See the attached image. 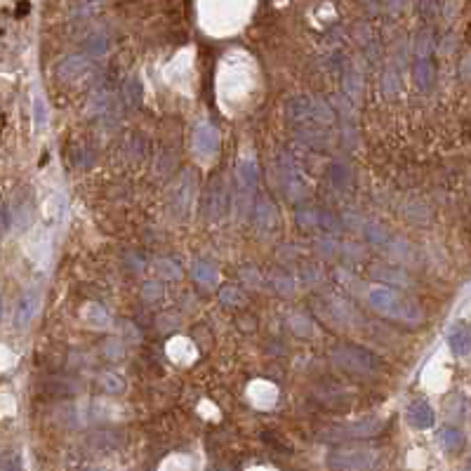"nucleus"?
<instances>
[{
	"mask_svg": "<svg viewBox=\"0 0 471 471\" xmlns=\"http://www.w3.org/2000/svg\"><path fill=\"white\" fill-rule=\"evenodd\" d=\"M368 304L380 316L391 318V321H398V323L415 325L424 318L422 309L417 307V302H413L408 295L398 293L394 288H387V285H375V288H370Z\"/></svg>",
	"mask_w": 471,
	"mask_h": 471,
	"instance_id": "f257e3e1",
	"label": "nucleus"
},
{
	"mask_svg": "<svg viewBox=\"0 0 471 471\" xmlns=\"http://www.w3.org/2000/svg\"><path fill=\"white\" fill-rule=\"evenodd\" d=\"M288 116L295 125H300L302 132L311 135L316 128H328L333 123V111L328 109L323 102L311 97H297L288 106Z\"/></svg>",
	"mask_w": 471,
	"mask_h": 471,
	"instance_id": "f03ea898",
	"label": "nucleus"
},
{
	"mask_svg": "<svg viewBox=\"0 0 471 471\" xmlns=\"http://www.w3.org/2000/svg\"><path fill=\"white\" fill-rule=\"evenodd\" d=\"M333 363L354 375H375L382 370V361L363 347H337L333 351Z\"/></svg>",
	"mask_w": 471,
	"mask_h": 471,
	"instance_id": "7ed1b4c3",
	"label": "nucleus"
},
{
	"mask_svg": "<svg viewBox=\"0 0 471 471\" xmlns=\"http://www.w3.org/2000/svg\"><path fill=\"white\" fill-rule=\"evenodd\" d=\"M384 429V420L380 417H366V420H356L347 424H335L323 431V441H354V439H373Z\"/></svg>",
	"mask_w": 471,
	"mask_h": 471,
	"instance_id": "20e7f679",
	"label": "nucleus"
},
{
	"mask_svg": "<svg viewBox=\"0 0 471 471\" xmlns=\"http://www.w3.org/2000/svg\"><path fill=\"white\" fill-rule=\"evenodd\" d=\"M255 187H257V165L252 158H245L241 161L234 177V203L241 215L250 210L252 205V196H255Z\"/></svg>",
	"mask_w": 471,
	"mask_h": 471,
	"instance_id": "39448f33",
	"label": "nucleus"
},
{
	"mask_svg": "<svg viewBox=\"0 0 471 471\" xmlns=\"http://www.w3.org/2000/svg\"><path fill=\"white\" fill-rule=\"evenodd\" d=\"M375 462L373 450L363 448H340L328 455V464L333 469H347V471H363L370 469Z\"/></svg>",
	"mask_w": 471,
	"mask_h": 471,
	"instance_id": "423d86ee",
	"label": "nucleus"
},
{
	"mask_svg": "<svg viewBox=\"0 0 471 471\" xmlns=\"http://www.w3.org/2000/svg\"><path fill=\"white\" fill-rule=\"evenodd\" d=\"M191 144H194V151L201 158H212L217 151H220V132H217L215 125L201 123V125H196Z\"/></svg>",
	"mask_w": 471,
	"mask_h": 471,
	"instance_id": "0eeeda50",
	"label": "nucleus"
},
{
	"mask_svg": "<svg viewBox=\"0 0 471 471\" xmlns=\"http://www.w3.org/2000/svg\"><path fill=\"white\" fill-rule=\"evenodd\" d=\"M281 179H283L285 196H288L290 201H300L304 196V191H307V184H304V179L300 175V170H297V165L293 163V158H288V156L281 158Z\"/></svg>",
	"mask_w": 471,
	"mask_h": 471,
	"instance_id": "6e6552de",
	"label": "nucleus"
},
{
	"mask_svg": "<svg viewBox=\"0 0 471 471\" xmlns=\"http://www.w3.org/2000/svg\"><path fill=\"white\" fill-rule=\"evenodd\" d=\"M229 201H231V198H229V187L222 182V179H217L215 184H210L208 198H205V212H208V217L217 220V217H220L222 212L227 210Z\"/></svg>",
	"mask_w": 471,
	"mask_h": 471,
	"instance_id": "1a4fd4ad",
	"label": "nucleus"
},
{
	"mask_svg": "<svg viewBox=\"0 0 471 471\" xmlns=\"http://www.w3.org/2000/svg\"><path fill=\"white\" fill-rule=\"evenodd\" d=\"M448 347L455 356H469L471 351V325L467 321H457L448 330Z\"/></svg>",
	"mask_w": 471,
	"mask_h": 471,
	"instance_id": "9d476101",
	"label": "nucleus"
},
{
	"mask_svg": "<svg viewBox=\"0 0 471 471\" xmlns=\"http://www.w3.org/2000/svg\"><path fill=\"white\" fill-rule=\"evenodd\" d=\"M406 417H408L410 427H415V429H429V427H434V422H436L434 408H431L424 398H417V401L410 403Z\"/></svg>",
	"mask_w": 471,
	"mask_h": 471,
	"instance_id": "9b49d317",
	"label": "nucleus"
},
{
	"mask_svg": "<svg viewBox=\"0 0 471 471\" xmlns=\"http://www.w3.org/2000/svg\"><path fill=\"white\" fill-rule=\"evenodd\" d=\"M38 304H41V295H38V290H29V293L19 300L17 314H15L17 328H26V325L31 323V318L36 316V311H38Z\"/></svg>",
	"mask_w": 471,
	"mask_h": 471,
	"instance_id": "f8f14e48",
	"label": "nucleus"
},
{
	"mask_svg": "<svg viewBox=\"0 0 471 471\" xmlns=\"http://www.w3.org/2000/svg\"><path fill=\"white\" fill-rule=\"evenodd\" d=\"M88 69H90V62L85 57H69L59 66V74H62V78H66V81H74V78L85 74Z\"/></svg>",
	"mask_w": 471,
	"mask_h": 471,
	"instance_id": "ddd939ff",
	"label": "nucleus"
},
{
	"mask_svg": "<svg viewBox=\"0 0 471 471\" xmlns=\"http://www.w3.org/2000/svg\"><path fill=\"white\" fill-rule=\"evenodd\" d=\"M255 222L260 229H269L274 224V205H271L269 198L260 196L255 205Z\"/></svg>",
	"mask_w": 471,
	"mask_h": 471,
	"instance_id": "4468645a",
	"label": "nucleus"
},
{
	"mask_svg": "<svg viewBox=\"0 0 471 471\" xmlns=\"http://www.w3.org/2000/svg\"><path fill=\"white\" fill-rule=\"evenodd\" d=\"M415 81H417V85H420L422 90H427L431 85V81H434V66H431V62L427 57L417 59V64H415Z\"/></svg>",
	"mask_w": 471,
	"mask_h": 471,
	"instance_id": "2eb2a0df",
	"label": "nucleus"
},
{
	"mask_svg": "<svg viewBox=\"0 0 471 471\" xmlns=\"http://www.w3.org/2000/svg\"><path fill=\"white\" fill-rule=\"evenodd\" d=\"M194 278L205 288H212L217 283V271L208 262H194Z\"/></svg>",
	"mask_w": 471,
	"mask_h": 471,
	"instance_id": "dca6fc26",
	"label": "nucleus"
},
{
	"mask_svg": "<svg viewBox=\"0 0 471 471\" xmlns=\"http://www.w3.org/2000/svg\"><path fill=\"white\" fill-rule=\"evenodd\" d=\"M441 446L448 450V453H455V450H460L462 448V443H464V436H462V431L460 429H455V427H446V429H441Z\"/></svg>",
	"mask_w": 471,
	"mask_h": 471,
	"instance_id": "f3484780",
	"label": "nucleus"
},
{
	"mask_svg": "<svg viewBox=\"0 0 471 471\" xmlns=\"http://www.w3.org/2000/svg\"><path fill=\"white\" fill-rule=\"evenodd\" d=\"M0 471H22V457L17 453H8L0 457Z\"/></svg>",
	"mask_w": 471,
	"mask_h": 471,
	"instance_id": "a211bd4d",
	"label": "nucleus"
},
{
	"mask_svg": "<svg viewBox=\"0 0 471 471\" xmlns=\"http://www.w3.org/2000/svg\"><path fill=\"white\" fill-rule=\"evenodd\" d=\"M85 48H88L90 55H102V52L106 50V38H104V36H99V33H95V36L90 38Z\"/></svg>",
	"mask_w": 471,
	"mask_h": 471,
	"instance_id": "6ab92c4d",
	"label": "nucleus"
},
{
	"mask_svg": "<svg viewBox=\"0 0 471 471\" xmlns=\"http://www.w3.org/2000/svg\"><path fill=\"white\" fill-rule=\"evenodd\" d=\"M0 314H3V302H0Z\"/></svg>",
	"mask_w": 471,
	"mask_h": 471,
	"instance_id": "aec40b11",
	"label": "nucleus"
}]
</instances>
